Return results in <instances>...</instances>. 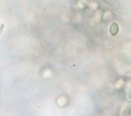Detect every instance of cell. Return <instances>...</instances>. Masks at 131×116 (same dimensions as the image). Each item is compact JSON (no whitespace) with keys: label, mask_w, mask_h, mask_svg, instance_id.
I'll use <instances>...</instances> for the list:
<instances>
[{"label":"cell","mask_w":131,"mask_h":116,"mask_svg":"<svg viewBox=\"0 0 131 116\" xmlns=\"http://www.w3.org/2000/svg\"><path fill=\"white\" fill-rule=\"evenodd\" d=\"M119 28L116 23H113L111 25L110 29V31L112 35H115L118 32Z\"/></svg>","instance_id":"6da1fadb"}]
</instances>
